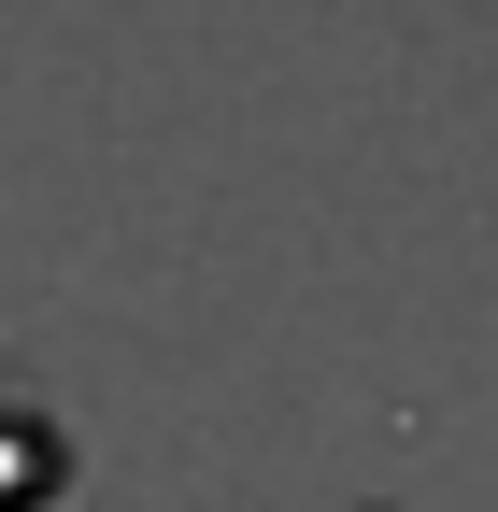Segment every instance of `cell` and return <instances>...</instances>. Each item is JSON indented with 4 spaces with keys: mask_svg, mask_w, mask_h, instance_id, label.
<instances>
[{
    "mask_svg": "<svg viewBox=\"0 0 498 512\" xmlns=\"http://www.w3.org/2000/svg\"><path fill=\"white\" fill-rule=\"evenodd\" d=\"M57 470H72V441H57V413L0 399V512H43V498H57Z\"/></svg>",
    "mask_w": 498,
    "mask_h": 512,
    "instance_id": "obj_1",
    "label": "cell"
}]
</instances>
